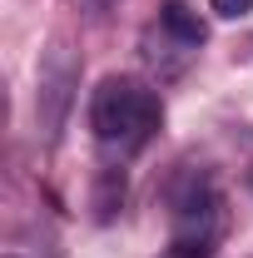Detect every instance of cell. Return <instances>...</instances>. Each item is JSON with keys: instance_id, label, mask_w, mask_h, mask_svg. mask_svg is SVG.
I'll return each mask as SVG.
<instances>
[{"instance_id": "cell-2", "label": "cell", "mask_w": 253, "mask_h": 258, "mask_svg": "<svg viewBox=\"0 0 253 258\" xmlns=\"http://www.w3.org/2000/svg\"><path fill=\"white\" fill-rule=\"evenodd\" d=\"M75 80H80V64L70 60V50L55 45L45 60H40V90H35V114H40V129H45V139H55L65 124V114H70V99H75Z\"/></svg>"}, {"instance_id": "cell-1", "label": "cell", "mask_w": 253, "mask_h": 258, "mask_svg": "<svg viewBox=\"0 0 253 258\" xmlns=\"http://www.w3.org/2000/svg\"><path fill=\"white\" fill-rule=\"evenodd\" d=\"M164 124V104L159 90L129 80V75H109L90 99V129H95V144L109 159H129L139 154Z\"/></svg>"}, {"instance_id": "cell-6", "label": "cell", "mask_w": 253, "mask_h": 258, "mask_svg": "<svg viewBox=\"0 0 253 258\" xmlns=\"http://www.w3.org/2000/svg\"><path fill=\"white\" fill-rule=\"evenodd\" d=\"M5 258H20V253H5Z\"/></svg>"}, {"instance_id": "cell-4", "label": "cell", "mask_w": 253, "mask_h": 258, "mask_svg": "<svg viewBox=\"0 0 253 258\" xmlns=\"http://www.w3.org/2000/svg\"><path fill=\"white\" fill-rule=\"evenodd\" d=\"M119 204H124V169H104V174H99V194H95L99 219H114Z\"/></svg>"}, {"instance_id": "cell-3", "label": "cell", "mask_w": 253, "mask_h": 258, "mask_svg": "<svg viewBox=\"0 0 253 258\" xmlns=\"http://www.w3.org/2000/svg\"><path fill=\"white\" fill-rule=\"evenodd\" d=\"M159 30L169 35L174 45H184V50H199L204 35H209V25H204V15L194 10V0H164V10H159Z\"/></svg>"}, {"instance_id": "cell-5", "label": "cell", "mask_w": 253, "mask_h": 258, "mask_svg": "<svg viewBox=\"0 0 253 258\" xmlns=\"http://www.w3.org/2000/svg\"><path fill=\"white\" fill-rule=\"evenodd\" d=\"M209 10L219 20H243V15H253V0H209Z\"/></svg>"}]
</instances>
